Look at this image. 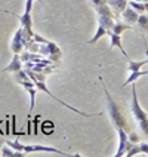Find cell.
<instances>
[{"label": "cell", "instance_id": "cell-10", "mask_svg": "<svg viewBox=\"0 0 148 157\" xmlns=\"http://www.w3.org/2000/svg\"><path fill=\"white\" fill-rule=\"evenodd\" d=\"M107 5L113 9L116 17L122 15V12L129 6V0H107Z\"/></svg>", "mask_w": 148, "mask_h": 157}, {"label": "cell", "instance_id": "cell-27", "mask_svg": "<svg viewBox=\"0 0 148 157\" xmlns=\"http://www.w3.org/2000/svg\"><path fill=\"white\" fill-rule=\"evenodd\" d=\"M5 144H6V140H5V138H0V148H2Z\"/></svg>", "mask_w": 148, "mask_h": 157}, {"label": "cell", "instance_id": "cell-21", "mask_svg": "<svg viewBox=\"0 0 148 157\" xmlns=\"http://www.w3.org/2000/svg\"><path fill=\"white\" fill-rule=\"evenodd\" d=\"M13 78L17 80L18 83H21V82H28V80H31V78H30V76L27 74V71H24L22 68L13 73Z\"/></svg>", "mask_w": 148, "mask_h": 157}, {"label": "cell", "instance_id": "cell-25", "mask_svg": "<svg viewBox=\"0 0 148 157\" xmlns=\"http://www.w3.org/2000/svg\"><path fill=\"white\" fill-rule=\"evenodd\" d=\"M93 3V6H101V5H107V0H90Z\"/></svg>", "mask_w": 148, "mask_h": 157}, {"label": "cell", "instance_id": "cell-23", "mask_svg": "<svg viewBox=\"0 0 148 157\" xmlns=\"http://www.w3.org/2000/svg\"><path fill=\"white\" fill-rule=\"evenodd\" d=\"M40 117H42L40 114H37L34 119L31 117V119H33V124H31V126H33V133H34V135H37V126H39V120H40Z\"/></svg>", "mask_w": 148, "mask_h": 157}, {"label": "cell", "instance_id": "cell-22", "mask_svg": "<svg viewBox=\"0 0 148 157\" xmlns=\"http://www.w3.org/2000/svg\"><path fill=\"white\" fill-rule=\"evenodd\" d=\"M127 138L131 141L132 144H136V142H139V135L136 133V132H127Z\"/></svg>", "mask_w": 148, "mask_h": 157}, {"label": "cell", "instance_id": "cell-11", "mask_svg": "<svg viewBox=\"0 0 148 157\" xmlns=\"http://www.w3.org/2000/svg\"><path fill=\"white\" fill-rule=\"evenodd\" d=\"M122 17H123V19H124V22H126V24H129V25H135V24H136V21H138L139 13H138L136 10H133L131 6H127V8L122 12Z\"/></svg>", "mask_w": 148, "mask_h": 157}, {"label": "cell", "instance_id": "cell-3", "mask_svg": "<svg viewBox=\"0 0 148 157\" xmlns=\"http://www.w3.org/2000/svg\"><path fill=\"white\" fill-rule=\"evenodd\" d=\"M30 40H31V36L27 34L25 30L22 27H19L17 30V33H15V36H13V39H12L10 51L13 53H21L27 48V44H28Z\"/></svg>", "mask_w": 148, "mask_h": 157}, {"label": "cell", "instance_id": "cell-4", "mask_svg": "<svg viewBox=\"0 0 148 157\" xmlns=\"http://www.w3.org/2000/svg\"><path fill=\"white\" fill-rule=\"evenodd\" d=\"M21 151L22 153H40V151H43V153H53V154H59V156H70L68 153H64L61 150H56L55 147H49V145H40V144H36V145H24L22 144V147H21Z\"/></svg>", "mask_w": 148, "mask_h": 157}, {"label": "cell", "instance_id": "cell-15", "mask_svg": "<svg viewBox=\"0 0 148 157\" xmlns=\"http://www.w3.org/2000/svg\"><path fill=\"white\" fill-rule=\"evenodd\" d=\"M98 24L102 25L105 30H113L114 25V18L110 17H102V15H98Z\"/></svg>", "mask_w": 148, "mask_h": 157}, {"label": "cell", "instance_id": "cell-7", "mask_svg": "<svg viewBox=\"0 0 148 157\" xmlns=\"http://www.w3.org/2000/svg\"><path fill=\"white\" fill-rule=\"evenodd\" d=\"M15 17L19 19V22H21V27L25 30L27 34H30L33 37L34 34V31H33V19H31V12H24V15H15Z\"/></svg>", "mask_w": 148, "mask_h": 157}, {"label": "cell", "instance_id": "cell-30", "mask_svg": "<svg viewBox=\"0 0 148 157\" xmlns=\"http://www.w3.org/2000/svg\"><path fill=\"white\" fill-rule=\"evenodd\" d=\"M0 156H2V153H0Z\"/></svg>", "mask_w": 148, "mask_h": 157}, {"label": "cell", "instance_id": "cell-17", "mask_svg": "<svg viewBox=\"0 0 148 157\" xmlns=\"http://www.w3.org/2000/svg\"><path fill=\"white\" fill-rule=\"evenodd\" d=\"M147 74H148V70L147 71H141V70L139 71H133V73L129 74V77L123 82V86H126V85H129V83H133L138 77H141V76H147Z\"/></svg>", "mask_w": 148, "mask_h": 157}, {"label": "cell", "instance_id": "cell-19", "mask_svg": "<svg viewBox=\"0 0 148 157\" xmlns=\"http://www.w3.org/2000/svg\"><path fill=\"white\" fill-rule=\"evenodd\" d=\"M104 36H107V30H105L102 25H99V24H98V30H96L95 36H93V37H92V39L87 42V43H89V44H93L95 42H98L101 37H104Z\"/></svg>", "mask_w": 148, "mask_h": 157}, {"label": "cell", "instance_id": "cell-29", "mask_svg": "<svg viewBox=\"0 0 148 157\" xmlns=\"http://www.w3.org/2000/svg\"><path fill=\"white\" fill-rule=\"evenodd\" d=\"M37 2H42V0H37Z\"/></svg>", "mask_w": 148, "mask_h": 157}, {"label": "cell", "instance_id": "cell-9", "mask_svg": "<svg viewBox=\"0 0 148 157\" xmlns=\"http://www.w3.org/2000/svg\"><path fill=\"white\" fill-rule=\"evenodd\" d=\"M107 36L110 37V49L119 48L120 52L123 53V56H124L126 59H129V58H127V53H126V51L123 49V46H122V37H120V34H116L111 30H107Z\"/></svg>", "mask_w": 148, "mask_h": 157}, {"label": "cell", "instance_id": "cell-14", "mask_svg": "<svg viewBox=\"0 0 148 157\" xmlns=\"http://www.w3.org/2000/svg\"><path fill=\"white\" fill-rule=\"evenodd\" d=\"M147 64H148V59H144V61H132V59H127V70H129V73L139 71Z\"/></svg>", "mask_w": 148, "mask_h": 157}, {"label": "cell", "instance_id": "cell-26", "mask_svg": "<svg viewBox=\"0 0 148 157\" xmlns=\"http://www.w3.org/2000/svg\"><path fill=\"white\" fill-rule=\"evenodd\" d=\"M142 42L145 43V37H144V34H142ZM144 46H145V55H147V58H148V44L145 43V44H144Z\"/></svg>", "mask_w": 148, "mask_h": 157}, {"label": "cell", "instance_id": "cell-28", "mask_svg": "<svg viewBox=\"0 0 148 157\" xmlns=\"http://www.w3.org/2000/svg\"><path fill=\"white\" fill-rule=\"evenodd\" d=\"M136 2H144V3H145V2H148V0H136Z\"/></svg>", "mask_w": 148, "mask_h": 157}, {"label": "cell", "instance_id": "cell-5", "mask_svg": "<svg viewBox=\"0 0 148 157\" xmlns=\"http://www.w3.org/2000/svg\"><path fill=\"white\" fill-rule=\"evenodd\" d=\"M34 85H36V87H37L39 90H43L44 94H47V95L51 96L52 99H55L56 102H59V104L64 105V107H67V108H68V110H71V111H74V113L80 114V116H85V117H92V116H93V114H86V113H83V111H80V110H77V108L71 107L70 104H67V102H64V101H61V99H58V98H56L55 95H52V94H51V90H49V89H47V86L44 85V82H39V80H37V82H34Z\"/></svg>", "mask_w": 148, "mask_h": 157}, {"label": "cell", "instance_id": "cell-13", "mask_svg": "<svg viewBox=\"0 0 148 157\" xmlns=\"http://www.w3.org/2000/svg\"><path fill=\"white\" fill-rule=\"evenodd\" d=\"M96 13L98 15H102V17H110V18H117L116 13L113 12V9L110 8L108 5H101V6H96L95 8Z\"/></svg>", "mask_w": 148, "mask_h": 157}, {"label": "cell", "instance_id": "cell-24", "mask_svg": "<svg viewBox=\"0 0 148 157\" xmlns=\"http://www.w3.org/2000/svg\"><path fill=\"white\" fill-rule=\"evenodd\" d=\"M139 148H141V153H144V154L148 156V142H141Z\"/></svg>", "mask_w": 148, "mask_h": 157}, {"label": "cell", "instance_id": "cell-1", "mask_svg": "<svg viewBox=\"0 0 148 157\" xmlns=\"http://www.w3.org/2000/svg\"><path fill=\"white\" fill-rule=\"evenodd\" d=\"M99 80H101V85L104 87V94H105V98H107V111H108V116H110V120L113 123V126L116 129H117V128H122V129H124L126 132H129L131 131V126H129V123L126 120L124 114L122 113L120 107L114 101V98L111 96V94L108 92V89L105 86L102 77H99Z\"/></svg>", "mask_w": 148, "mask_h": 157}, {"label": "cell", "instance_id": "cell-6", "mask_svg": "<svg viewBox=\"0 0 148 157\" xmlns=\"http://www.w3.org/2000/svg\"><path fill=\"white\" fill-rule=\"evenodd\" d=\"M117 135H119V148L116 151L114 157H122L124 156V151L127 148V145L131 144V141L127 138V132L122 128H117Z\"/></svg>", "mask_w": 148, "mask_h": 157}, {"label": "cell", "instance_id": "cell-2", "mask_svg": "<svg viewBox=\"0 0 148 157\" xmlns=\"http://www.w3.org/2000/svg\"><path fill=\"white\" fill-rule=\"evenodd\" d=\"M131 111L135 117V120L138 122V126L141 128L142 133L148 136V114L145 113V110L141 107L139 99H138V94H136V85L133 82L132 85V102H131Z\"/></svg>", "mask_w": 148, "mask_h": 157}, {"label": "cell", "instance_id": "cell-8", "mask_svg": "<svg viewBox=\"0 0 148 157\" xmlns=\"http://www.w3.org/2000/svg\"><path fill=\"white\" fill-rule=\"evenodd\" d=\"M46 48H47V56H49V59L53 61L55 64H58V62L61 61V49L58 48V44L53 43V42H46Z\"/></svg>", "mask_w": 148, "mask_h": 157}, {"label": "cell", "instance_id": "cell-18", "mask_svg": "<svg viewBox=\"0 0 148 157\" xmlns=\"http://www.w3.org/2000/svg\"><path fill=\"white\" fill-rule=\"evenodd\" d=\"M135 25H138L139 30H145V31H148V13H139L138 21H136Z\"/></svg>", "mask_w": 148, "mask_h": 157}, {"label": "cell", "instance_id": "cell-16", "mask_svg": "<svg viewBox=\"0 0 148 157\" xmlns=\"http://www.w3.org/2000/svg\"><path fill=\"white\" fill-rule=\"evenodd\" d=\"M37 87L36 86H31V87H27V92L30 94V114H28V117H31V114H33V110H34V102H36V94H37Z\"/></svg>", "mask_w": 148, "mask_h": 157}, {"label": "cell", "instance_id": "cell-20", "mask_svg": "<svg viewBox=\"0 0 148 157\" xmlns=\"http://www.w3.org/2000/svg\"><path fill=\"white\" fill-rule=\"evenodd\" d=\"M132 25H129V24H126V22H114V25H113V33H116V34H122L123 31H126V30H129Z\"/></svg>", "mask_w": 148, "mask_h": 157}, {"label": "cell", "instance_id": "cell-12", "mask_svg": "<svg viewBox=\"0 0 148 157\" xmlns=\"http://www.w3.org/2000/svg\"><path fill=\"white\" fill-rule=\"evenodd\" d=\"M22 68V61H21V56H19V53H15L13 56H12V61L9 62L8 67H5L2 71H8V73H15V71L21 70Z\"/></svg>", "mask_w": 148, "mask_h": 157}]
</instances>
